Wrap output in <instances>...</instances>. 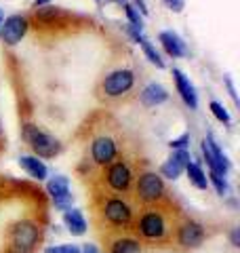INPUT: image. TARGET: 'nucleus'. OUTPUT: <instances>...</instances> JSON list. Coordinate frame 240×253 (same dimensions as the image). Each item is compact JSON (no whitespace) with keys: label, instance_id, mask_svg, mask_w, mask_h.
<instances>
[{"label":"nucleus","instance_id":"4","mask_svg":"<svg viewBox=\"0 0 240 253\" xmlns=\"http://www.w3.org/2000/svg\"><path fill=\"white\" fill-rule=\"evenodd\" d=\"M133 192L143 207H160L166 201V184L156 171H141L133 181Z\"/></svg>","mask_w":240,"mask_h":253},{"label":"nucleus","instance_id":"16","mask_svg":"<svg viewBox=\"0 0 240 253\" xmlns=\"http://www.w3.org/2000/svg\"><path fill=\"white\" fill-rule=\"evenodd\" d=\"M110 253H143V243L133 234H116L110 241Z\"/></svg>","mask_w":240,"mask_h":253},{"label":"nucleus","instance_id":"1","mask_svg":"<svg viewBox=\"0 0 240 253\" xmlns=\"http://www.w3.org/2000/svg\"><path fill=\"white\" fill-rule=\"evenodd\" d=\"M173 226L171 215L162 207H143L139 215H135L131 230L146 245H164L171 241Z\"/></svg>","mask_w":240,"mask_h":253},{"label":"nucleus","instance_id":"22","mask_svg":"<svg viewBox=\"0 0 240 253\" xmlns=\"http://www.w3.org/2000/svg\"><path fill=\"white\" fill-rule=\"evenodd\" d=\"M42 253H80V245L76 243H59V245H46Z\"/></svg>","mask_w":240,"mask_h":253},{"label":"nucleus","instance_id":"26","mask_svg":"<svg viewBox=\"0 0 240 253\" xmlns=\"http://www.w3.org/2000/svg\"><path fill=\"white\" fill-rule=\"evenodd\" d=\"M169 146H171V150H188V146H190V133H183L181 137L171 139Z\"/></svg>","mask_w":240,"mask_h":253},{"label":"nucleus","instance_id":"19","mask_svg":"<svg viewBox=\"0 0 240 253\" xmlns=\"http://www.w3.org/2000/svg\"><path fill=\"white\" fill-rule=\"evenodd\" d=\"M160 42H162L164 51L171 55V57H183L186 55V44H183L181 38L175 34V32H160Z\"/></svg>","mask_w":240,"mask_h":253},{"label":"nucleus","instance_id":"7","mask_svg":"<svg viewBox=\"0 0 240 253\" xmlns=\"http://www.w3.org/2000/svg\"><path fill=\"white\" fill-rule=\"evenodd\" d=\"M133 181H135V173L131 169V165L122 161V158H116L112 165L103 167V184L108 186L110 192H114L116 196L120 194H129L133 190Z\"/></svg>","mask_w":240,"mask_h":253},{"label":"nucleus","instance_id":"18","mask_svg":"<svg viewBox=\"0 0 240 253\" xmlns=\"http://www.w3.org/2000/svg\"><path fill=\"white\" fill-rule=\"evenodd\" d=\"M139 99H141V104H143V106L152 108V106H160V104H164V101L169 99V93H166V89H164L162 84H158V83H150V84L146 86V89L141 91Z\"/></svg>","mask_w":240,"mask_h":253},{"label":"nucleus","instance_id":"31","mask_svg":"<svg viewBox=\"0 0 240 253\" xmlns=\"http://www.w3.org/2000/svg\"><path fill=\"white\" fill-rule=\"evenodd\" d=\"M226 84H228V89H230V95H232V99H234L236 104H238V95H236V89H234V84H232V81H230V78H226Z\"/></svg>","mask_w":240,"mask_h":253},{"label":"nucleus","instance_id":"23","mask_svg":"<svg viewBox=\"0 0 240 253\" xmlns=\"http://www.w3.org/2000/svg\"><path fill=\"white\" fill-rule=\"evenodd\" d=\"M141 49H143V53H146V57L154 63L156 68H164V61L160 59V55H158V51L154 49V46H152V42L148 41V38H143L141 41Z\"/></svg>","mask_w":240,"mask_h":253},{"label":"nucleus","instance_id":"36","mask_svg":"<svg viewBox=\"0 0 240 253\" xmlns=\"http://www.w3.org/2000/svg\"><path fill=\"white\" fill-rule=\"evenodd\" d=\"M106 253H110V251H106Z\"/></svg>","mask_w":240,"mask_h":253},{"label":"nucleus","instance_id":"30","mask_svg":"<svg viewBox=\"0 0 240 253\" xmlns=\"http://www.w3.org/2000/svg\"><path fill=\"white\" fill-rule=\"evenodd\" d=\"M166 2V6H169V9H173L175 13H179L181 9H183V0H164Z\"/></svg>","mask_w":240,"mask_h":253},{"label":"nucleus","instance_id":"32","mask_svg":"<svg viewBox=\"0 0 240 253\" xmlns=\"http://www.w3.org/2000/svg\"><path fill=\"white\" fill-rule=\"evenodd\" d=\"M135 4L139 6V11H141L143 15H148V6H146V2H143V0H135Z\"/></svg>","mask_w":240,"mask_h":253},{"label":"nucleus","instance_id":"25","mask_svg":"<svg viewBox=\"0 0 240 253\" xmlns=\"http://www.w3.org/2000/svg\"><path fill=\"white\" fill-rule=\"evenodd\" d=\"M61 11L55 9V6H40V9H36V17L40 21H53L55 17H59Z\"/></svg>","mask_w":240,"mask_h":253},{"label":"nucleus","instance_id":"2","mask_svg":"<svg viewBox=\"0 0 240 253\" xmlns=\"http://www.w3.org/2000/svg\"><path fill=\"white\" fill-rule=\"evenodd\" d=\"M101 221L110 226V230H116L122 234L124 230H131L135 221V209L124 196H106L99 207Z\"/></svg>","mask_w":240,"mask_h":253},{"label":"nucleus","instance_id":"28","mask_svg":"<svg viewBox=\"0 0 240 253\" xmlns=\"http://www.w3.org/2000/svg\"><path fill=\"white\" fill-rule=\"evenodd\" d=\"M228 241H230V245L234 249H240V228L238 226H234L232 230L228 232Z\"/></svg>","mask_w":240,"mask_h":253},{"label":"nucleus","instance_id":"9","mask_svg":"<svg viewBox=\"0 0 240 253\" xmlns=\"http://www.w3.org/2000/svg\"><path fill=\"white\" fill-rule=\"evenodd\" d=\"M46 194L51 196L57 211H66L74 203V194L70 190V179L66 175H55L46 181Z\"/></svg>","mask_w":240,"mask_h":253},{"label":"nucleus","instance_id":"10","mask_svg":"<svg viewBox=\"0 0 240 253\" xmlns=\"http://www.w3.org/2000/svg\"><path fill=\"white\" fill-rule=\"evenodd\" d=\"M118 158V146L110 135H99L91 141V161L97 167H108Z\"/></svg>","mask_w":240,"mask_h":253},{"label":"nucleus","instance_id":"11","mask_svg":"<svg viewBox=\"0 0 240 253\" xmlns=\"http://www.w3.org/2000/svg\"><path fill=\"white\" fill-rule=\"evenodd\" d=\"M133 83H135V74L131 70H114L101 83V89L108 97H120V95L129 93L133 89Z\"/></svg>","mask_w":240,"mask_h":253},{"label":"nucleus","instance_id":"12","mask_svg":"<svg viewBox=\"0 0 240 253\" xmlns=\"http://www.w3.org/2000/svg\"><path fill=\"white\" fill-rule=\"evenodd\" d=\"M192 161V156L188 150H173V154L166 158V161L160 165V171H158V175L162 177V179H179L181 177V173L186 171V165Z\"/></svg>","mask_w":240,"mask_h":253},{"label":"nucleus","instance_id":"34","mask_svg":"<svg viewBox=\"0 0 240 253\" xmlns=\"http://www.w3.org/2000/svg\"><path fill=\"white\" fill-rule=\"evenodd\" d=\"M0 137H2V123H0Z\"/></svg>","mask_w":240,"mask_h":253},{"label":"nucleus","instance_id":"14","mask_svg":"<svg viewBox=\"0 0 240 253\" xmlns=\"http://www.w3.org/2000/svg\"><path fill=\"white\" fill-rule=\"evenodd\" d=\"M61 221L66 226V230L72 234V236H84L89 232V221H86L84 213L76 209V207H70L66 211H61Z\"/></svg>","mask_w":240,"mask_h":253},{"label":"nucleus","instance_id":"29","mask_svg":"<svg viewBox=\"0 0 240 253\" xmlns=\"http://www.w3.org/2000/svg\"><path fill=\"white\" fill-rule=\"evenodd\" d=\"M80 253H101V249L95 243H82L80 245Z\"/></svg>","mask_w":240,"mask_h":253},{"label":"nucleus","instance_id":"33","mask_svg":"<svg viewBox=\"0 0 240 253\" xmlns=\"http://www.w3.org/2000/svg\"><path fill=\"white\" fill-rule=\"evenodd\" d=\"M49 2H51V0H36L34 6H36V9H40V6H44V4H49Z\"/></svg>","mask_w":240,"mask_h":253},{"label":"nucleus","instance_id":"24","mask_svg":"<svg viewBox=\"0 0 240 253\" xmlns=\"http://www.w3.org/2000/svg\"><path fill=\"white\" fill-rule=\"evenodd\" d=\"M211 112H213V116L217 118L219 123H223V125H230V123H232V118H230V114H228V110L223 108L219 101H211Z\"/></svg>","mask_w":240,"mask_h":253},{"label":"nucleus","instance_id":"15","mask_svg":"<svg viewBox=\"0 0 240 253\" xmlns=\"http://www.w3.org/2000/svg\"><path fill=\"white\" fill-rule=\"evenodd\" d=\"M19 167L28 173V175L32 177V179H36V181H44L46 177H49V167L40 161L38 156H34V154H23V156H19Z\"/></svg>","mask_w":240,"mask_h":253},{"label":"nucleus","instance_id":"37","mask_svg":"<svg viewBox=\"0 0 240 253\" xmlns=\"http://www.w3.org/2000/svg\"><path fill=\"white\" fill-rule=\"evenodd\" d=\"M166 253H169V251H166Z\"/></svg>","mask_w":240,"mask_h":253},{"label":"nucleus","instance_id":"17","mask_svg":"<svg viewBox=\"0 0 240 253\" xmlns=\"http://www.w3.org/2000/svg\"><path fill=\"white\" fill-rule=\"evenodd\" d=\"M173 76H175V84H177V91L181 95V99L186 101V104L192 108V110H196L198 108V97H196V91H194V84H192L186 74L181 72V70H173Z\"/></svg>","mask_w":240,"mask_h":253},{"label":"nucleus","instance_id":"3","mask_svg":"<svg viewBox=\"0 0 240 253\" xmlns=\"http://www.w3.org/2000/svg\"><path fill=\"white\" fill-rule=\"evenodd\" d=\"M6 239H9L6 253H34L40 239H42V228L36 219L23 217L11 224Z\"/></svg>","mask_w":240,"mask_h":253},{"label":"nucleus","instance_id":"35","mask_svg":"<svg viewBox=\"0 0 240 253\" xmlns=\"http://www.w3.org/2000/svg\"><path fill=\"white\" fill-rule=\"evenodd\" d=\"M0 26H2V19H0Z\"/></svg>","mask_w":240,"mask_h":253},{"label":"nucleus","instance_id":"8","mask_svg":"<svg viewBox=\"0 0 240 253\" xmlns=\"http://www.w3.org/2000/svg\"><path fill=\"white\" fill-rule=\"evenodd\" d=\"M200 148H202V156L206 161V167H209V173H215V175H221V177H228L230 173V161L228 156L221 152L219 144H215L213 135H206L202 139V144H200Z\"/></svg>","mask_w":240,"mask_h":253},{"label":"nucleus","instance_id":"27","mask_svg":"<svg viewBox=\"0 0 240 253\" xmlns=\"http://www.w3.org/2000/svg\"><path fill=\"white\" fill-rule=\"evenodd\" d=\"M124 11H126V17L131 19V26L141 30V17H139V13L135 11V6H131V4H124Z\"/></svg>","mask_w":240,"mask_h":253},{"label":"nucleus","instance_id":"21","mask_svg":"<svg viewBox=\"0 0 240 253\" xmlns=\"http://www.w3.org/2000/svg\"><path fill=\"white\" fill-rule=\"evenodd\" d=\"M206 179H209V186L215 188L221 199H228L230 196V184H228V177H221V175H215V173H206Z\"/></svg>","mask_w":240,"mask_h":253},{"label":"nucleus","instance_id":"20","mask_svg":"<svg viewBox=\"0 0 240 253\" xmlns=\"http://www.w3.org/2000/svg\"><path fill=\"white\" fill-rule=\"evenodd\" d=\"M183 173H188V179H190V184L198 188V190H206L209 188V179H206V173L202 169V165L196 163V161H190L186 165V171Z\"/></svg>","mask_w":240,"mask_h":253},{"label":"nucleus","instance_id":"5","mask_svg":"<svg viewBox=\"0 0 240 253\" xmlns=\"http://www.w3.org/2000/svg\"><path fill=\"white\" fill-rule=\"evenodd\" d=\"M171 241L175 243V247L179 251H194L204 245L206 228L202 221H198L194 217H183L181 221H177V224L173 226Z\"/></svg>","mask_w":240,"mask_h":253},{"label":"nucleus","instance_id":"13","mask_svg":"<svg viewBox=\"0 0 240 253\" xmlns=\"http://www.w3.org/2000/svg\"><path fill=\"white\" fill-rule=\"evenodd\" d=\"M28 19L23 17V15H11V17H6L4 23L0 26V36H2V41L6 44H17L21 42V38L26 36L28 32Z\"/></svg>","mask_w":240,"mask_h":253},{"label":"nucleus","instance_id":"6","mask_svg":"<svg viewBox=\"0 0 240 253\" xmlns=\"http://www.w3.org/2000/svg\"><path fill=\"white\" fill-rule=\"evenodd\" d=\"M21 137H23V141H26V144L30 146L32 152H34V156H38L40 161H42V158H55V156L61 152L59 139L53 137L51 133L42 131L40 126L32 125V123L23 125Z\"/></svg>","mask_w":240,"mask_h":253}]
</instances>
